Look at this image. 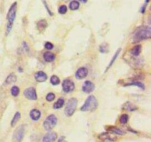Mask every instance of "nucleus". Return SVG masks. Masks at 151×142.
<instances>
[{
  "label": "nucleus",
  "instance_id": "nucleus-4",
  "mask_svg": "<svg viewBox=\"0 0 151 142\" xmlns=\"http://www.w3.org/2000/svg\"><path fill=\"white\" fill-rule=\"evenodd\" d=\"M77 106H78V100L75 98H72L68 101L67 104H66V108H65V114L66 116L70 117L75 112V109H76Z\"/></svg>",
  "mask_w": 151,
  "mask_h": 142
},
{
  "label": "nucleus",
  "instance_id": "nucleus-21",
  "mask_svg": "<svg viewBox=\"0 0 151 142\" xmlns=\"http://www.w3.org/2000/svg\"><path fill=\"white\" fill-rule=\"evenodd\" d=\"M63 104H64V99H63V98H60V99H58L57 101L54 103V104H53V108L55 109H60V108L63 106Z\"/></svg>",
  "mask_w": 151,
  "mask_h": 142
},
{
  "label": "nucleus",
  "instance_id": "nucleus-26",
  "mask_svg": "<svg viewBox=\"0 0 151 142\" xmlns=\"http://www.w3.org/2000/svg\"><path fill=\"white\" fill-rule=\"evenodd\" d=\"M10 93H11L12 96L16 97V96H19V93H20V90H19V88L17 86H13L11 88V90H10Z\"/></svg>",
  "mask_w": 151,
  "mask_h": 142
},
{
  "label": "nucleus",
  "instance_id": "nucleus-36",
  "mask_svg": "<svg viewBox=\"0 0 151 142\" xmlns=\"http://www.w3.org/2000/svg\"><path fill=\"white\" fill-rule=\"evenodd\" d=\"M79 1H81V2H83V3H86L88 0H79Z\"/></svg>",
  "mask_w": 151,
  "mask_h": 142
},
{
  "label": "nucleus",
  "instance_id": "nucleus-27",
  "mask_svg": "<svg viewBox=\"0 0 151 142\" xmlns=\"http://www.w3.org/2000/svg\"><path fill=\"white\" fill-rule=\"evenodd\" d=\"M100 51L103 53H106L109 52V44L104 43L100 46Z\"/></svg>",
  "mask_w": 151,
  "mask_h": 142
},
{
  "label": "nucleus",
  "instance_id": "nucleus-22",
  "mask_svg": "<svg viewBox=\"0 0 151 142\" xmlns=\"http://www.w3.org/2000/svg\"><path fill=\"white\" fill-rule=\"evenodd\" d=\"M17 78V77H16V75H15L14 73H10V75L7 77V78H6L5 84H12V83L16 82V80H17V78Z\"/></svg>",
  "mask_w": 151,
  "mask_h": 142
},
{
  "label": "nucleus",
  "instance_id": "nucleus-20",
  "mask_svg": "<svg viewBox=\"0 0 151 142\" xmlns=\"http://www.w3.org/2000/svg\"><path fill=\"white\" fill-rule=\"evenodd\" d=\"M109 130L110 132H111V133H114V134L119 135H125V132H124L123 130H122L121 129L116 127H109Z\"/></svg>",
  "mask_w": 151,
  "mask_h": 142
},
{
  "label": "nucleus",
  "instance_id": "nucleus-38",
  "mask_svg": "<svg viewBox=\"0 0 151 142\" xmlns=\"http://www.w3.org/2000/svg\"><path fill=\"white\" fill-rule=\"evenodd\" d=\"M64 1H68V0H64Z\"/></svg>",
  "mask_w": 151,
  "mask_h": 142
},
{
  "label": "nucleus",
  "instance_id": "nucleus-12",
  "mask_svg": "<svg viewBox=\"0 0 151 142\" xmlns=\"http://www.w3.org/2000/svg\"><path fill=\"white\" fill-rule=\"evenodd\" d=\"M35 78L38 82H44L47 79V75L43 71H38L35 73Z\"/></svg>",
  "mask_w": 151,
  "mask_h": 142
},
{
  "label": "nucleus",
  "instance_id": "nucleus-31",
  "mask_svg": "<svg viewBox=\"0 0 151 142\" xmlns=\"http://www.w3.org/2000/svg\"><path fill=\"white\" fill-rule=\"evenodd\" d=\"M127 85H128V86H137V87H140V88H142V90H144V89H145L144 84H142V83H140V82H132V83H130V84H127Z\"/></svg>",
  "mask_w": 151,
  "mask_h": 142
},
{
  "label": "nucleus",
  "instance_id": "nucleus-14",
  "mask_svg": "<svg viewBox=\"0 0 151 142\" xmlns=\"http://www.w3.org/2000/svg\"><path fill=\"white\" fill-rule=\"evenodd\" d=\"M41 112L37 109H32L29 112V116H30L31 119L33 121H38L41 118Z\"/></svg>",
  "mask_w": 151,
  "mask_h": 142
},
{
  "label": "nucleus",
  "instance_id": "nucleus-7",
  "mask_svg": "<svg viewBox=\"0 0 151 142\" xmlns=\"http://www.w3.org/2000/svg\"><path fill=\"white\" fill-rule=\"evenodd\" d=\"M62 88L65 93H71L75 88V83L70 79H65L62 84Z\"/></svg>",
  "mask_w": 151,
  "mask_h": 142
},
{
  "label": "nucleus",
  "instance_id": "nucleus-32",
  "mask_svg": "<svg viewBox=\"0 0 151 142\" xmlns=\"http://www.w3.org/2000/svg\"><path fill=\"white\" fill-rule=\"evenodd\" d=\"M44 47H45L47 50H52V49H53L54 45H53L51 42H50V41H47V42H45V44H44Z\"/></svg>",
  "mask_w": 151,
  "mask_h": 142
},
{
  "label": "nucleus",
  "instance_id": "nucleus-23",
  "mask_svg": "<svg viewBox=\"0 0 151 142\" xmlns=\"http://www.w3.org/2000/svg\"><path fill=\"white\" fill-rule=\"evenodd\" d=\"M20 118H21L20 112H16V113H15L14 116H13V119H12L11 123H10V124H11V127H14V126L16 125V124H17L18 121H19Z\"/></svg>",
  "mask_w": 151,
  "mask_h": 142
},
{
  "label": "nucleus",
  "instance_id": "nucleus-29",
  "mask_svg": "<svg viewBox=\"0 0 151 142\" xmlns=\"http://www.w3.org/2000/svg\"><path fill=\"white\" fill-rule=\"evenodd\" d=\"M58 12L60 14H65L67 12V7L66 5H64V4L60 5L58 8Z\"/></svg>",
  "mask_w": 151,
  "mask_h": 142
},
{
  "label": "nucleus",
  "instance_id": "nucleus-13",
  "mask_svg": "<svg viewBox=\"0 0 151 142\" xmlns=\"http://www.w3.org/2000/svg\"><path fill=\"white\" fill-rule=\"evenodd\" d=\"M99 138L101 139L103 141H114L116 139V138H115L114 136L112 135L111 133H105L103 134L100 135H99Z\"/></svg>",
  "mask_w": 151,
  "mask_h": 142
},
{
  "label": "nucleus",
  "instance_id": "nucleus-18",
  "mask_svg": "<svg viewBox=\"0 0 151 142\" xmlns=\"http://www.w3.org/2000/svg\"><path fill=\"white\" fill-rule=\"evenodd\" d=\"M123 109H126V110L128 111H134V110H137V106H135L134 104H132L131 102L128 101L123 105Z\"/></svg>",
  "mask_w": 151,
  "mask_h": 142
},
{
  "label": "nucleus",
  "instance_id": "nucleus-24",
  "mask_svg": "<svg viewBox=\"0 0 151 142\" xmlns=\"http://www.w3.org/2000/svg\"><path fill=\"white\" fill-rule=\"evenodd\" d=\"M80 7V2L76 1V0H73L69 3V8L72 10H76Z\"/></svg>",
  "mask_w": 151,
  "mask_h": 142
},
{
  "label": "nucleus",
  "instance_id": "nucleus-10",
  "mask_svg": "<svg viewBox=\"0 0 151 142\" xmlns=\"http://www.w3.org/2000/svg\"><path fill=\"white\" fill-rule=\"evenodd\" d=\"M57 133L55 132H49L43 138L42 142H54L57 138Z\"/></svg>",
  "mask_w": 151,
  "mask_h": 142
},
{
  "label": "nucleus",
  "instance_id": "nucleus-34",
  "mask_svg": "<svg viewBox=\"0 0 151 142\" xmlns=\"http://www.w3.org/2000/svg\"><path fill=\"white\" fill-rule=\"evenodd\" d=\"M23 46H24V47L25 48V50H26V51H27V52H29V47H28V45L27 44V43L24 42V41L23 42Z\"/></svg>",
  "mask_w": 151,
  "mask_h": 142
},
{
  "label": "nucleus",
  "instance_id": "nucleus-30",
  "mask_svg": "<svg viewBox=\"0 0 151 142\" xmlns=\"http://www.w3.org/2000/svg\"><path fill=\"white\" fill-rule=\"evenodd\" d=\"M55 95L52 93H48L47 95V96H46V99L48 101H52L55 100Z\"/></svg>",
  "mask_w": 151,
  "mask_h": 142
},
{
  "label": "nucleus",
  "instance_id": "nucleus-17",
  "mask_svg": "<svg viewBox=\"0 0 151 142\" xmlns=\"http://www.w3.org/2000/svg\"><path fill=\"white\" fill-rule=\"evenodd\" d=\"M47 21L44 20V19H41L39 22L37 23V28H38V30L40 31H44V30L47 28Z\"/></svg>",
  "mask_w": 151,
  "mask_h": 142
},
{
  "label": "nucleus",
  "instance_id": "nucleus-33",
  "mask_svg": "<svg viewBox=\"0 0 151 142\" xmlns=\"http://www.w3.org/2000/svg\"><path fill=\"white\" fill-rule=\"evenodd\" d=\"M44 1V6H45V7H46V9H47V11H48L49 14H50V16H52L53 13L51 11V10H50V8H49L48 5H47V3L46 2V1H44H44Z\"/></svg>",
  "mask_w": 151,
  "mask_h": 142
},
{
  "label": "nucleus",
  "instance_id": "nucleus-2",
  "mask_svg": "<svg viewBox=\"0 0 151 142\" xmlns=\"http://www.w3.org/2000/svg\"><path fill=\"white\" fill-rule=\"evenodd\" d=\"M98 106V101L95 96H89L86 100L85 103L81 107V110L83 112L88 111H94Z\"/></svg>",
  "mask_w": 151,
  "mask_h": 142
},
{
  "label": "nucleus",
  "instance_id": "nucleus-3",
  "mask_svg": "<svg viewBox=\"0 0 151 142\" xmlns=\"http://www.w3.org/2000/svg\"><path fill=\"white\" fill-rule=\"evenodd\" d=\"M151 36V29L150 27L139 28L138 30H136L134 35V41H140L143 39H147Z\"/></svg>",
  "mask_w": 151,
  "mask_h": 142
},
{
  "label": "nucleus",
  "instance_id": "nucleus-5",
  "mask_svg": "<svg viewBox=\"0 0 151 142\" xmlns=\"http://www.w3.org/2000/svg\"><path fill=\"white\" fill-rule=\"evenodd\" d=\"M57 117L55 116L53 114L48 115L47 117V118L45 119V121L43 123V126H44V128L47 131H51L55 127L56 124H57Z\"/></svg>",
  "mask_w": 151,
  "mask_h": 142
},
{
  "label": "nucleus",
  "instance_id": "nucleus-15",
  "mask_svg": "<svg viewBox=\"0 0 151 142\" xmlns=\"http://www.w3.org/2000/svg\"><path fill=\"white\" fill-rule=\"evenodd\" d=\"M43 58H44V61L47 62H52L55 59V56L54 53H51V52H45L43 54Z\"/></svg>",
  "mask_w": 151,
  "mask_h": 142
},
{
  "label": "nucleus",
  "instance_id": "nucleus-6",
  "mask_svg": "<svg viewBox=\"0 0 151 142\" xmlns=\"http://www.w3.org/2000/svg\"><path fill=\"white\" fill-rule=\"evenodd\" d=\"M25 126L21 125L16 129L13 135V142H22L24 137Z\"/></svg>",
  "mask_w": 151,
  "mask_h": 142
},
{
  "label": "nucleus",
  "instance_id": "nucleus-1",
  "mask_svg": "<svg viewBox=\"0 0 151 142\" xmlns=\"http://www.w3.org/2000/svg\"><path fill=\"white\" fill-rule=\"evenodd\" d=\"M16 11H17V2L16 1V2H14L10 6V9L8 10V13H7V33H6L7 34H8L11 31L12 28H13V22H14V20L16 16Z\"/></svg>",
  "mask_w": 151,
  "mask_h": 142
},
{
  "label": "nucleus",
  "instance_id": "nucleus-11",
  "mask_svg": "<svg viewBox=\"0 0 151 142\" xmlns=\"http://www.w3.org/2000/svg\"><path fill=\"white\" fill-rule=\"evenodd\" d=\"M88 71L86 67H80L75 72V76L78 79H83L88 75Z\"/></svg>",
  "mask_w": 151,
  "mask_h": 142
},
{
  "label": "nucleus",
  "instance_id": "nucleus-37",
  "mask_svg": "<svg viewBox=\"0 0 151 142\" xmlns=\"http://www.w3.org/2000/svg\"><path fill=\"white\" fill-rule=\"evenodd\" d=\"M145 1H146V3H148L149 1H150V0H145Z\"/></svg>",
  "mask_w": 151,
  "mask_h": 142
},
{
  "label": "nucleus",
  "instance_id": "nucleus-25",
  "mask_svg": "<svg viewBox=\"0 0 151 142\" xmlns=\"http://www.w3.org/2000/svg\"><path fill=\"white\" fill-rule=\"evenodd\" d=\"M60 78H59L57 75H53L52 76H51V78H50V83H51L52 85H58V84H60Z\"/></svg>",
  "mask_w": 151,
  "mask_h": 142
},
{
  "label": "nucleus",
  "instance_id": "nucleus-35",
  "mask_svg": "<svg viewBox=\"0 0 151 142\" xmlns=\"http://www.w3.org/2000/svg\"><path fill=\"white\" fill-rule=\"evenodd\" d=\"M58 142H65V137H60V138L58 139Z\"/></svg>",
  "mask_w": 151,
  "mask_h": 142
},
{
  "label": "nucleus",
  "instance_id": "nucleus-16",
  "mask_svg": "<svg viewBox=\"0 0 151 142\" xmlns=\"http://www.w3.org/2000/svg\"><path fill=\"white\" fill-rule=\"evenodd\" d=\"M142 51V46L140 44H137L135 45L132 49L131 50V55L134 56H139V54L141 53Z\"/></svg>",
  "mask_w": 151,
  "mask_h": 142
},
{
  "label": "nucleus",
  "instance_id": "nucleus-19",
  "mask_svg": "<svg viewBox=\"0 0 151 142\" xmlns=\"http://www.w3.org/2000/svg\"><path fill=\"white\" fill-rule=\"evenodd\" d=\"M121 50H122V49L119 48L117 50H116V53H115V54L114 55V56H113V57H112V59H111V60L110 63H109V65H108V67H107V68H106V71H107L108 70H109V68H110L111 67L112 65H113V64L114 63V62H115V61H116V59H117V57H118V56H119V53H120V52H121Z\"/></svg>",
  "mask_w": 151,
  "mask_h": 142
},
{
  "label": "nucleus",
  "instance_id": "nucleus-8",
  "mask_svg": "<svg viewBox=\"0 0 151 142\" xmlns=\"http://www.w3.org/2000/svg\"><path fill=\"white\" fill-rule=\"evenodd\" d=\"M24 96L27 98V99L29 100L35 101L37 99V93L35 91V88L33 87H29V88H27L26 90L24 91Z\"/></svg>",
  "mask_w": 151,
  "mask_h": 142
},
{
  "label": "nucleus",
  "instance_id": "nucleus-9",
  "mask_svg": "<svg viewBox=\"0 0 151 142\" xmlns=\"http://www.w3.org/2000/svg\"><path fill=\"white\" fill-rule=\"evenodd\" d=\"M94 88H95V86L91 81H86L82 87V90L86 93H90L94 91Z\"/></svg>",
  "mask_w": 151,
  "mask_h": 142
},
{
  "label": "nucleus",
  "instance_id": "nucleus-28",
  "mask_svg": "<svg viewBox=\"0 0 151 142\" xmlns=\"http://www.w3.org/2000/svg\"><path fill=\"white\" fill-rule=\"evenodd\" d=\"M119 121H120L121 124H127V122L128 121V115L127 114H123L120 116V118H119Z\"/></svg>",
  "mask_w": 151,
  "mask_h": 142
}]
</instances>
